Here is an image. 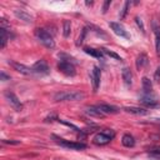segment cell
Instances as JSON below:
<instances>
[{
    "mask_svg": "<svg viewBox=\"0 0 160 160\" xmlns=\"http://www.w3.org/2000/svg\"><path fill=\"white\" fill-rule=\"evenodd\" d=\"M85 98V94L82 91H60L54 95L55 102H76Z\"/></svg>",
    "mask_w": 160,
    "mask_h": 160,
    "instance_id": "1",
    "label": "cell"
},
{
    "mask_svg": "<svg viewBox=\"0 0 160 160\" xmlns=\"http://www.w3.org/2000/svg\"><path fill=\"white\" fill-rule=\"evenodd\" d=\"M35 36L45 48H48V49H54L55 48V42H54L53 36L45 29H43V28L36 29L35 30Z\"/></svg>",
    "mask_w": 160,
    "mask_h": 160,
    "instance_id": "2",
    "label": "cell"
},
{
    "mask_svg": "<svg viewBox=\"0 0 160 160\" xmlns=\"http://www.w3.org/2000/svg\"><path fill=\"white\" fill-rule=\"evenodd\" d=\"M51 138L54 139V142L59 145H62L64 148L68 149H73V150H83L86 148V145L84 143H76V142H69V140H65L63 138H60L58 135H51Z\"/></svg>",
    "mask_w": 160,
    "mask_h": 160,
    "instance_id": "3",
    "label": "cell"
},
{
    "mask_svg": "<svg viewBox=\"0 0 160 160\" xmlns=\"http://www.w3.org/2000/svg\"><path fill=\"white\" fill-rule=\"evenodd\" d=\"M4 96H5V99L8 100V103L10 104V106H11L14 110H16V111H22V110H23V104H22V102H20L19 98H18L13 91L6 90V91L4 93Z\"/></svg>",
    "mask_w": 160,
    "mask_h": 160,
    "instance_id": "4",
    "label": "cell"
},
{
    "mask_svg": "<svg viewBox=\"0 0 160 160\" xmlns=\"http://www.w3.org/2000/svg\"><path fill=\"white\" fill-rule=\"evenodd\" d=\"M114 131H110V130H105V131H102L94 136V143L96 145H105L108 143H110V140L114 138Z\"/></svg>",
    "mask_w": 160,
    "mask_h": 160,
    "instance_id": "5",
    "label": "cell"
},
{
    "mask_svg": "<svg viewBox=\"0 0 160 160\" xmlns=\"http://www.w3.org/2000/svg\"><path fill=\"white\" fill-rule=\"evenodd\" d=\"M58 69L60 73H63L64 75L66 76H74L76 74V70H75V66L73 63H69V62H59L58 64Z\"/></svg>",
    "mask_w": 160,
    "mask_h": 160,
    "instance_id": "6",
    "label": "cell"
},
{
    "mask_svg": "<svg viewBox=\"0 0 160 160\" xmlns=\"http://www.w3.org/2000/svg\"><path fill=\"white\" fill-rule=\"evenodd\" d=\"M31 70H33V73L39 74V75H48L50 69H49V65L45 60H39V62H36L33 65Z\"/></svg>",
    "mask_w": 160,
    "mask_h": 160,
    "instance_id": "7",
    "label": "cell"
},
{
    "mask_svg": "<svg viewBox=\"0 0 160 160\" xmlns=\"http://www.w3.org/2000/svg\"><path fill=\"white\" fill-rule=\"evenodd\" d=\"M109 26H110V29H111L116 35H119L120 38L130 39V35L128 34V31L125 30V28H124L123 25H120L119 23H114V22H111V23H109Z\"/></svg>",
    "mask_w": 160,
    "mask_h": 160,
    "instance_id": "8",
    "label": "cell"
},
{
    "mask_svg": "<svg viewBox=\"0 0 160 160\" xmlns=\"http://www.w3.org/2000/svg\"><path fill=\"white\" fill-rule=\"evenodd\" d=\"M100 78H102V71H100V69L98 66H94L93 71H91V83H93L94 91H98V89L100 86Z\"/></svg>",
    "mask_w": 160,
    "mask_h": 160,
    "instance_id": "9",
    "label": "cell"
},
{
    "mask_svg": "<svg viewBox=\"0 0 160 160\" xmlns=\"http://www.w3.org/2000/svg\"><path fill=\"white\" fill-rule=\"evenodd\" d=\"M9 65H11L14 70H16L18 73L23 74V75H30V74L33 73V70H31L30 68H28V66L24 65V64H20V63H18V62H11V60H10Z\"/></svg>",
    "mask_w": 160,
    "mask_h": 160,
    "instance_id": "10",
    "label": "cell"
},
{
    "mask_svg": "<svg viewBox=\"0 0 160 160\" xmlns=\"http://www.w3.org/2000/svg\"><path fill=\"white\" fill-rule=\"evenodd\" d=\"M14 15H15L18 19L23 20V22H25V23H28V24H31V23L34 22V18H33L29 13H26L25 10H22V9H15V10H14Z\"/></svg>",
    "mask_w": 160,
    "mask_h": 160,
    "instance_id": "11",
    "label": "cell"
},
{
    "mask_svg": "<svg viewBox=\"0 0 160 160\" xmlns=\"http://www.w3.org/2000/svg\"><path fill=\"white\" fill-rule=\"evenodd\" d=\"M153 29H154V34H155V50H156V55L160 56V28L158 26L156 22H153Z\"/></svg>",
    "mask_w": 160,
    "mask_h": 160,
    "instance_id": "12",
    "label": "cell"
},
{
    "mask_svg": "<svg viewBox=\"0 0 160 160\" xmlns=\"http://www.w3.org/2000/svg\"><path fill=\"white\" fill-rule=\"evenodd\" d=\"M148 62H149V58L145 53H142L140 55H138L136 60H135V65H136V69L138 70H142L144 66L148 65Z\"/></svg>",
    "mask_w": 160,
    "mask_h": 160,
    "instance_id": "13",
    "label": "cell"
},
{
    "mask_svg": "<svg viewBox=\"0 0 160 160\" xmlns=\"http://www.w3.org/2000/svg\"><path fill=\"white\" fill-rule=\"evenodd\" d=\"M139 102L142 103L143 105L148 106V108H154V106H158V103L154 98H151L150 95H142L139 98Z\"/></svg>",
    "mask_w": 160,
    "mask_h": 160,
    "instance_id": "14",
    "label": "cell"
},
{
    "mask_svg": "<svg viewBox=\"0 0 160 160\" xmlns=\"http://www.w3.org/2000/svg\"><path fill=\"white\" fill-rule=\"evenodd\" d=\"M98 109L104 113V114H118L119 113V108L114 106V105H109V104H99L96 105Z\"/></svg>",
    "mask_w": 160,
    "mask_h": 160,
    "instance_id": "15",
    "label": "cell"
},
{
    "mask_svg": "<svg viewBox=\"0 0 160 160\" xmlns=\"http://www.w3.org/2000/svg\"><path fill=\"white\" fill-rule=\"evenodd\" d=\"M85 114H86V115H89V116L99 118V119L105 116V114L100 111V110L98 109V106H88V108H85Z\"/></svg>",
    "mask_w": 160,
    "mask_h": 160,
    "instance_id": "16",
    "label": "cell"
},
{
    "mask_svg": "<svg viewBox=\"0 0 160 160\" xmlns=\"http://www.w3.org/2000/svg\"><path fill=\"white\" fill-rule=\"evenodd\" d=\"M9 39H10V35L8 34V30L5 28H0V49H4L6 46Z\"/></svg>",
    "mask_w": 160,
    "mask_h": 160,
    "instance_id": "17",
    "label": "cell"
},
{
    "mask_svg": "<svg viewBox=\"0 0 160 160\" xmlns=\"http://www.w3.org/2000/svg\"><path fill=\"white\" fill-rule=\"evenodd\" d=\"M124 110L126 113H130V114H134V115H145V114H148L146 109H144V108H136V106H125Z\"/></svg>",
    "mask_w": 160,
    "mask_h": 160,
    "instance_id": "18",
    "label": "cell"
},
{
    "mask_svg": "<svg viewBox=\"0 0 160 160\" xmlns=\"http://www.w3.org/2000/svg\"><path fill=\"white\" fill-rule=\"evenodd\" d=\"M142 84H143V90L145 93V95H150L153 91V84H151V80L146 76H144L142 79Z\"/></svg>",
    "mask_w": 160,
    "mask_h": 160,
    "instance_id": "19",
    "label": "cell"
},
{
    "mask_svg": "<svg viewBox=\"0 0 160 160\" xmlns=\"http://www.w3.org/2000/svg\"><path fill=\"white\" fill-rule=\"evenodd\" d=\"M122 75H123V80H124L125 85L130 86V85H131V82H133V74H131L130 69H129V68H124V69L122 70Z\"/></svg>",
    "mask_w": 160,
    "mask_h": 160,
    "instance_id": "20",
    "label": "cell"
},
{
    "mask_svg": "<svg viewBox=\"0 0 160 160\" xmlns=\"http://www.w3.org/2000/svg\"><path fill=\"white\" fill-rule=\"evenodd\" d=\"M122 143H123V145L126 146V148H133V146L135 145V140H134V138H133L130 134H125V135H123V138H122Z\"/></svg>",
    "mask_w": 160,
    "mask_h": 160,
    "instance_id": "21",
    "label": "cell"
},
{
    "mask_svg": "<svg viewBox=\"0 0 160 160\" xmlns=\"http://www.w3.org/2000/svg\"><path fill=\"white\" fill-rule=\"evenodd\" d=\"M84 51H85L88 55L94 56V58H96V59H102V58H103V51H102V50H98V49L86 46V48H84Z\"/></svg>",
    "mask_w": 160,
    "mask_h": 160,
    "instance_id": "22",
    "label": "cell"
},
{
    "mask_svg": "<svg viewBox=\"0 0 160 160\" xmlns=\"http://www.w3.org/2000/svg\"><path fill=\"white\" fill-rule=\"evenodd\" d=\"M71 33V22L70 20H64L63 22V36L69 38Z\"/></svg>",
    "mask_w": 160,
    "mask_h": 160,
    "instance_id": "23",
    "label": "cell"
},
{
    "mask_svg": "<svg viewBox=\"0 0 160 160\" xmlns=\"http://www.w3.org/2000/svg\"><path fill=\"white\" fill-rule=\"evenodd\" d=\"M102 51H103L104 54H106L108 56H110V58H114L115 60H119V62H122V60H123V59L120 58V56H119L116 53H113V51H110V50H108V49H105V48H103V49H102Z\"/></svg>",
    "mask_w": 160,
    "mask_h": 160,
    "instance_id": "24",
    "label": "cell"
},
{
    "mask_svg": "<svg viewBox=\"0 0 160 160\" xmlns=\"http://www.w3.org/2000/svg\"><path fill=\"white\" fill-rule=\"evenodd\" d=\"M86 33H88V29H86V28H84V29L82 30V34H80V36H79V38H78V40H76V45H78V46L83 44L84 39H85V36H86Z\"/></svg>",
    "mask_w": 160,
    "mask_h": 160,
    "instance_id": "25",
    "label": "cell"
},
{
    "mask_svg": "<svg viewBox=\"0 0 160 160\" xmlns=\"http://www.w3.org/2000/svg\"><path fill=\"white\" fill-rule=\"evenodd\" d=\"M89 26V29H93V31H95L98 35H102L103 38H106V34L103 31V29H100V28H98V26H95V25H93V24H90V25H88Z\"/></svg>",
    "mask_w": 160,
    "mask_h": 160,
    "instance_id": "26",
    "label": "cell"
},
{
    "mask_svg": "<svg viewBox=\"0 0 160 160\" xmlns=\"http://www.w3.org/2000/svg\"><path fill=\"white\" fill-rule=\"evenodd\" d=\"M129 6H130V2H125V4H124V8H123L122 13H120V19H124V18L126 16V14H128V10H129Z\"/></svg>",
    "mask_w": 160,
    "mask_h": 160,
    "instance_id": "27",
    "label": "cell"
},
{
    "mask_svg": "<svg viewBox=\"0 0 160 160\" xmlns=\"http://www.w3.org/2000/svg\"><path fill=\"white\" fill-rule=\"evenodd\" d=\"M135 23H136V25L139 26V29L142 30V33L145 34V26H144V24H143V20L140 19L139 16H135Z\"/></svg>",
    "mask_w": 160,
    "mask_h": 160,
    "instance_id": "28",
    "label": "cell"
},
{
    "mask_svg": "<svg viewBox=\"0 0 160 160\" xmlns=\"http://www.w3.org/2000/svg\"><path fill=\"white\" fill-rule=\"evenodd\" d=\"M58 122H59V123H62V124H64V125H66V126H69V128H71V129H74L75 131H80V129H79L78 126H75V125H74V124H71V123H68V122H65V120L59 119Z\"/></svg>",
    "mask_w": 160,
    "mask_h": 160,
    "instance_id": "29",
    "label": "cell"
},
{
    "mask_svg": "<svg viewBox=\"0 0 160 160\" xmlns=\"http://www.w3.org/2000/svg\"><path fill=\"white\" fill-rule=\"evenodd\" d=\"M3 144H8V145H19L20 140H3Z\"/></svg>",
    "mask_w": 160,
    "mask_h": 160,
    "instance_id": "30",
    "label": "cell"
},
{
    "mask_svg": "<svg viewBox=\"0 0 160 160\" xmlns=\"http://www.w3.org/2000/svg\"><path fill=\"white\" fill-rule=\"evenodd\" d=\"M149 153H150V155H160V146H155V148L149 149Z\"/></svg>",
    "mask_w": 160,
    "mask_h": 160,
    "instance_id": "31",
    "label": "cell"
},
{
    "mask_svg": "<svg viewBox=\"0 0 160 160\" xmlns=\"http://www.w3.org/2000/svg\"><path fill=\"white\" fill-rule=\"evenodd\" d=\"M154 80L155 82H160V65L158 66V69L155 70V74H154Z\"/></svg>",
    "mask_w": 160,
    "mask_h": 160,
    "instance_id": "32",
    "label": "cell"
},
{
    "mask_svg": "<svg viewBox=\"0 0 160 160\" xmlns=\"http://www.w3.org/2000/svg\"><path fill=\"white\" fill-rule=\"evenodd\" d=\"M110 4H111V2H110V0H106V2L104 3V5H103V13H104V14L108 11V9H109Z\"/></svg>",
    "mask_w": 160,
    "mask_h": 160,
    "instance_id": "33",
    "label": "cell"
},
{
    "mask_svg": "<svg viewBox=\"0 0 160 160\" xmlns=\"http://www.w3.org/2000/svg\"><path fill=\"white\" fill-rule=\"evenodd\" d=\"M54 120H59V119L56 118V115H55V114H51V115H49V116L45 119V122H46V123H49V122H54Z\"/></svg>",
    "mask_w": 160,
    "mask_h": 160,
    "instance_id": "34",
    "label": "cell"
},
{
    "mask_svg": "<svg viewBox=\"0 0 160 160\" xmlns=\"http://www.w3.org/2000/svg\"><path fill=\"white\" fill-rule=\"evenodd\" d=\"M0 78H2L3 82H6V80H10V75H6L4 71L0 73Z\"/></svg>",
    "mask_w": 160,
    "mask_h": 160,
    "instance_id": "35",
    "label": "cell"
},
{
    "mask_svg": "<svg viewBox=\"0 0 160 160\" xmlns=\"http://www.w3.org/2000/svg\"><path fill=\"white\" fill-rule=\"evenodd\" d=\"M86 5H93V2H86Z\"/></svg>",
    "mask_w": 160,
    "mask_h": 160,
    "instance_id": "36",
    "label": "cell"
}]
</instances>
